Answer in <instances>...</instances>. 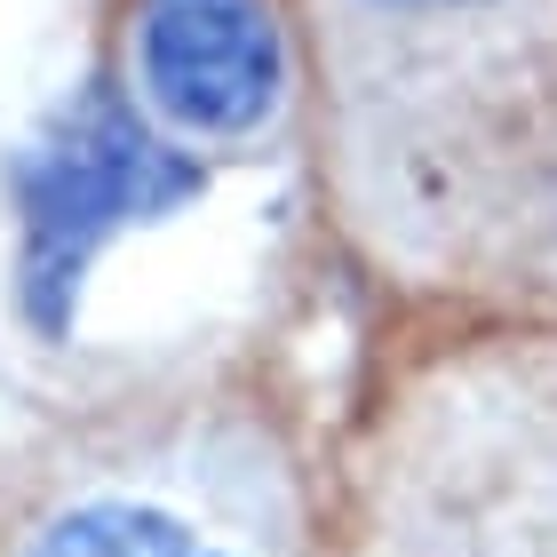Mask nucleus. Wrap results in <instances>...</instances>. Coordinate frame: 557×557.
<instances>
[{"mask_svg": "<svg viewBox=\"0 0 557 557\" xmlns=\"http://www.w3.org/2000/svg\"><path fill=\"white\" fill-rule=\"evenodd\" d=\"M302 208L350 319L557 311V0H302Z\"/></svg>", "mask_w": 557, "mask_h": 557, "instance_id": "f257e3e1", "label": "nucleus"}, {"mask_svg": "<svg viewBox=\"0 0 557 557\" xmlns=\"http://www.w3.org/2000/svg\"><path fill=\"white\" fill-rule=\"evenodd\" d=\"M0 557H343L335 407L278 326L120 367L0 430Z\"/></svg>", "mask_w": 557, "mask_h": 557, "instance_id": "f03ea898", "label": "nucleus"}, {"mask_svg": "<svg viewBox=\"0 0 557 557\" xmlns=\"http://www.w3.org/2000/svg\"><path fill=\"white\" fill-rule=\"evenodd\" d=\"M326 407L343 557H557V311L359 319Z\"/></svg>", "mask_w": 557, "mask_h": 557, "instance_id": "7ed1b4c3", "label": "nucleus"}, {"mask_svg": "<svg viewBox=\"0 0 557 557\" xmlns=\"http://www.w3.org/2000/svg\"><path fill=\"white\" fill-rule=\"evenodd\" d=\"M88 88L144 160L215 175L302 160V0H96Z\"/></svg>", "mask_w": 557, "mask_h": 557, "instance_id": "20e7f679", "label": "nucleus"}]
</instances>
